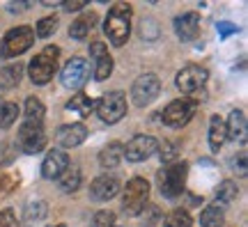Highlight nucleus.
<instances>
[{
	"label": "nucleus",
	"instance_id": "6",
	"mask_svg": "<svg viewBox=\"0 0 248 227\" xmlns=\"http://www.w3.org/2000/svg\"><path fill=\"white\" fill-rule=\"evenodd\" d=\"M94 110H97L99 120L104 124H115L126 115V96H124V92H120V90L108 92V94H104L97 104H94Z\"/></svg>",
	"mask_w": 248,
	"mask_h": 227
},
{
	"label": "nucleus",
	"instance_id": "36",
	"mask_svg": "<svg viewBox=\"0 0 248 227\" xmlns=\"http://www.w3.org/2000/svg\"><path fill=\"white\" fill-rule=\"evenodd\" d=\"M32 7V2H7V9L9 12H23V9Z\"/></svg>",
	"mask_w": 248,
	"mask_h": 227
},
{
	"label": "nucleus",
	"instance_id": "29",
	"mask_svg": "<svg viewBox=\"0 0 248 227\" xmlns=\"http://www.w3.org/2000/svg\"><path fill=\"white\" fill-rule=\"evenodd\" d=\"M18 106L12 104V101H7V104H0V129H9L12 124L16 122L18 117Z\"/></svg>",
	"mask_w": 248,
	"mask_h": 227
},
{
	"label": "nucleus",
	"instance_id": "34",
	"mask_svg": "<svg viewBox=\"0 0 248 227\" xmlns=\"http://www.w3.org/2000/svg\"><path fill=\"white\" fill-rule=\"evenodd\" d=\"M0 227H16V213L12 209L0 211Z\"/></svg>",
	"mask_w": 248,
	"mask_h": 227
},
{
	"label": "nucleus",
	"instance_id": "17",
	"mask_svg": "<svg viewBox=\"0 0 248 227\" xmlns=\"http://www.w3.org/2000/svg\"><path fill=\"white\" fill-rule=\"evenodd\" d=\"M67 166H69L67 154L62 149H53V151L46 154L44 163H42V175H44V179H58L67 170Z\"/></svg>",
	"mask_w": 248,
	"mask_h": 227
},
{
	"label": "nucleus",
	"instance_id": "8",
	"mask_svg": "<svg viewBox=\"0 0 248 227\" xmlns=\"http://www.w3.org/2000/svg\"><path fill=\"white\" fill-rule=\"evenodd\" d=\"M161 92V80L154 76V74H142L133 80L131 85V101L138 108H145L150 106Z\"/></svg>",
	"mask_w": 248,
	"mask_h": 227
},
{
	"label": "nucleus",
	"instance_id": "22",
	"mask_svg": "<svg viewBox=\"0 0 248 227\" xmlns=\"http://www.w3.org/2000/svg\"><path fill=\"white\" fill-rule=\"evenodd\" d=\"M94 23H97V14H83V16H78L74 23L69 26V37H74V39H85V37L90 35V30L94 28Z\"/></svg>",
	"mask_w": 248,
	"mask_h": 227
},
{
	"label": "nucleus",
	"instance_id": "15",
	"mask_svg": "<svg viewBox=\"0 0 248 227\" xmlns=\"http://www.w3.org/2000/svg\"><path fill=\"white\" fill-rule=\"evenodd\" d=\"M55 138H58V145L64 149H71V147H78L83 145V140L88 138V129H85V124H62L58 133H55Z\"/></svg>",
	"mask_w": 248,
	"mask_h": 227
},
{
	"label": "nucleus",
	"instance_id": "12",
	"mask_svg": "<svg viewBox=\"0 0 248 227\" xmlns=\"http://www.w3.org/2000/svg\"><path fill=\"white\" fill-rule=\"evenodd\" d=\"M88 76H90V69H88V62L83 60V58H71L60 71V80L67 90L83 88Z\"/></svg>",
	"mask_w": 248,
	"mask_h": 227
},
{
	"label": "nucleus",
	"instance_id": "23",
	"mask_svg": "<svg viewBox=\"0 0 248 227\" xmlns=\"http://www.w3.org/2000/svg\"><path fill=\"white\" fill-rule=\"evenodd\" d=\"M23 78V67L21 64H7L5 69H0V88L2 90H12L16 88Z\"/></svg>",
	"mask_w": 248,
	"mask_h": 227
},
{
	"label": "nucleus",
	"instance_id": "3",
	"mask_svg": "<svg viewBox=\"0 0 248 227\" xmlns=\"http://www.w3.org/2000/svg\"><path fill=\"white\" fill-rule=\"evenodd\" d=\"M186 175H188V163L184 161H172L163 167V172L159 175V186L161 193L168 197V200H175L184 193V183H186Z\"/></svg>",
	"mask_w": 248,
	"mask_h": 227
},
{
	"label": "nucleus",
	"instance_id": "7",
	"mask_svg": "<svg viewBox=\"0 0 248 227\" xmlns=\"http://www.w3.org/2000/svg\"><path fill=\"white\" fill-rule=\"evenodd\" d=\"M207 78H209V74L204 67H198V64H188L184 69L177 74V78H175V85L182 94H200L207 85Z\"/></svg>",
	"mask_w": 248,
	"mask_h": 227
},
{
	"label": "nucleus",
	"instance_id": "20",
	"mask_svg": "<svg viewBox=\"0 0 248 227\" xmlns=\"http://www.w3.org/2000/svg\"><path fill=\"white\" fill-rule=\"evenodd\" d=\"M80 182H83V175L78 166H67V170L58 177V186L64 193H76L80 188Z\"/></svg>",
	"mask_w": 248,
	"mask_h": 227
},
{
	"label": "nucleus",
	"instance_id": "24",
	"mask_svg": "<svg viewBox=\"0 0 248 227\" xmlns=\"http://www.w3.org/2000/svg\"><path fill=\"white\" fill-rule=\"evenodd\" d=\"M67 110H74V113H78L80 117H88V115L94 110V101H92L88 94L76 92V94L67 101Z\"/></svg>",
	"mask_w": 248,
	"mask_h": 227
},
{
	"label": "nucleus",
	"instance_id": "1",
	"mask_svg": "<svg viewBox=\"0 0 248 227\" xmlns=\"http://www.w3.org/2000/svg\"><path fill=\"white\" fill-rule=\"evenodd\" d=\"M104 30H106V35L113 46L126 44V42H129V35H131V5L115 2V5L110 7V12H108Z\"/></svg>",
	"mask_w": 248,
	"mask_h": 227
},
{
	"label": "nucleus",
	"instance_id": "19",
	"mask_svg": "<svg viewBox=\"0 0 248 227\" xmlns=\"http://www.w3.org/2000/svg\"><path fill=\"white\" fill-rule=\"evenodd\" d=\"M124 158V145L122 142H108L106 147L99 151V166L101 167H117Z\"/></svg>",
	"mask_w": 248,
	"mask_h": 227
},
{
	"label": "nucleus",
	"instance_id": "35",
	"mask_svg": "<svg viewBox=\"0 0 248 227\" xmlns=\"http://www.w3.org/2000/svg\"><path fill=\"white\" fill-rule=\"evenodd\" d=\"M216 28H218L221 37H228V35H234V32H239V28L232 26V23H225V21H218V23H216Z\"/></svg>",
	"mask_w": 248,
	"mask_h": 227
},
{
	"label": "nucleus",
	"instance_id": "21",
	"mask_svg": "<svg viewBox=\"0 0 248 227\" xmlns=\"http://www.w3.org/2000/svg\"><path fill=\"white\" fill-rule=\"evenodd\" d=\"M225 122H223L218 115H212V120H209V147L212 151H218V149L225 145Z\"/></svg>",
	"mask_w": 248,
	"mask_h": 227
},
{
	"label": "nucleus",
	"instance_id": "30",
	"mask_svg": "<svg viewBox=\"0 0 248 227\" xmlns=\"http://www.w3.org/2000/svg\"><path fill=\"white\" fill-rule=\"evenodd\" d=\"M191 225H193V220H191V216H188L186 209L170 211L166 223H163V227H191Z\"/></svg>",
	"mask_w": 248,
	"mask_h": 227
},
{
	"label": "nucleus",
	"instance_id": "27",
	"mask_svg": "<svg viewBox=\"0 0 248 227\" xmlns=\"http://www.w3.org/2000/svg\"><path fill=\"white\" fill-rule=\"evenodd\" d=\"M223 223H225V216H223L221 207H207L200 211V225L202 227H221Z\"/></svg>",
	"mask_w": 248,
	"mask_h": 227
},
{
	"label": "nucleus",
	"instance_id": "5",
	"mask_svg": "<svg viewBox=\"0 0 248 227\" xmlns=\"http://www.w3.org/2000/svg\"><path fill=\"white\" fill-rule=\"evenodd\" d=\"M147 200H150V182L142 177H133L122 193V209L131 216H138L147 207Z\"/></svg>",
	"mask_w": 248,
	"mask_h": 227
},
{
	"label": "nucleus",
	"instance_id": "13",
	"mask_svg": "<svg viewBox=\"0 0 248 227\" xmlns=\"http://www.w3.org/2000/svg\"><path fill=\"white\" fill-rule=\"evenodd\" d=\"M120 188L122 186H120V179L115 175H101L90 183V197L94 202L113 200L117 193H120Z\"/></svg>",
	"mask_w": 248,
	"mask_h": 227
},
{
	"label": "nucleus",
	"instance_id": "25",
	"mask_svg": "<svg viewBox=\"0 0 248 227\" xmlns=\"http://www.w3.org/2000/svg\"><path fill=\"white\" fill-rule=\"evenodd\" d=\"M23 115H26V122H32V124H42L44 120V104L37 99V96H28L26 99V108H23Z\"/></svg>",
	"mask_w": 248,
	"mask_h": 227
},
{
	"label": "nucleus",
	"instance_id": "16",
	"mask_svg": "<svg viewBox=\"0 0 248 227\" xmlns=\"http://www.w3.org/2000/svg\"><path fill=\"white\" fill-rule=\"evenodd\" d=\"M175 32L182 42H193L200 32V14L186 12V14L175 16Z\"/></svg>",
	"mask_w": 248,
	"mask_h": 227
},
{
	"label": "nucleus",
	"instance_id": "28",
	"mask_svg": "<svg viewBox=\"0 0 248 227\" xmlns=\"http://www.w3.org/2000/svg\"><path fill=\"white\" fill-rule=\"evenodd\" d=\"M237 195H239V188H237V183L234 182H223L218 188H216V202L218 204H232V202L237 200ZM216 204V207H218Z\"/></svg>",
	"mask_w": 248,
	"mask_h": 227
},
{
	"label": "nucleus",
	"instance_id": "32",
	"mask_svg": "<svg viewBox=\"0 0 248 227\" xmlns=\"http://www.w3.org/2000/svg\"><path fill=\"white\" fill-rule=\"evenodd\" d=\"M92 227H120L115 216L110 211H99L97 216L92 218Z\"/></svg>",
	"mask_w": 248,
	"mask_h": 227
},
{
	"label": "nucleus",
	"instance_id": "38",
	"mask_svg": "<svg viewBox=\"0 0 248 227\" xmlns=\"http://www.w3.org/2000/svg\"><path fill=\"white\" fill-rule=\"evenodd\" d=\"M58 227H67V225H58Z\"/></svg>",
	"mask_w": 248,
	"mask_h": 227
},
{
	"label": "nucleus",
	"instance_id": "2",
	"mask_svg": "<svg viewBox=\"0 0 248 227\" xmlns=\"http://www.w3.org/2000/svg\"><path fill=\"white\" fill-rule=\"evenodd\" d=\"M58 58H60V48L58 46H46L42 53H37L35 58L30 60V67H28L30 69L28 71L30 80L35 85H46L58 71Z\"/></svg>",
	"mask_w": 248,
	"mask_h": 227
},
{
	"label": "nucleus",
	"instance_id": "10",
	"mask_svg": "<svg viewBox=\"0 0 248 227\" xmlns=\"http://www.w3.org/2000/svg\"><path fill=\"white\" fill-rule=\"evenodd\" d=\"M18 145L26 154H39L46 147V131L42 124L26 122L18 129Z\"/></svg>",
	"mask_w": 248,
	"mask_h": 227
},
{
	"label": "nucleus",
	"instance_id": "33",
	"mask_svg": "<svg viewBox=\"0 0 248 227\" xmlns=\"http://www.w3.org/2000/svg\"><path fill=\"white\" fill-rule=\"evenodd\" d=\"M175 151H177V149H175V145H172V142H168V140H163V142L159 145V154H161V161H163V163H172Z\"/></svg>",
	"mask_w": 248,
	"mask_h": 227
},
{
	"label": "nucleus",
	"instance_id": "26",
	"mask_svg": "<svg viewBox=\"0 0 248 227\" xmlns=\"http://www.w3.org/2000/svg\"><path fill=\"white\" fill-rule=\"evenodd\" d=\"M46 218V202L44 200H30L23 209V220L26 223H39Z\"/></svg>",
	"mask_w": 248,
	"mask_h": 227
},
{
	"label": "nucleus",
	"instance_id": "11",
	"mask_svg": "<svg viewBox=\"0 0 248 227\" xmlns=\"http://www.w3.org/2000/svg\"><path fill=\"white\" fill-rule=\"evenodd\" d=\"M159 149V140L152 136H136L124 145V158L131 163H140L145 158H150Z\"/></svg>",
	"mask_w": 248,
	"mask_h": 227
},
{
	"label": "nucleus",
	"instance_id": "9",
	"mask_svg": "<svg viewBox=\"0 0 248 227\" xmlns=\"http://www.w3.org/2000/svg\"><path fill=\"white\" fill-rule=\"evenodd\" d=\"M198 110V104L193 99H177V101H170L168 108L163 110V124L172 126V129H182L191 122V117Z\"/></svg>",
	"mask_w": 248,
	"mask_h": 227
},
{
	"label": "nucleus",
	"instance_id": "14",
	"mask_svg": "<svg viewBox=\"0 0 248 227\" xmlns=\"http://www.w3.org/2000/svg\"><path fill=\"white\" fill-rule=\"evenodd\" d=\"M90 55H92V62H94V78L106 80L113 74V58H110L106 44L104 42H94L90 46Z\"/></svg>",
	"mask_w": 248,
	"mask_h": 227
},
{
	"label": "nucleus",
	"instance_id": "18",
	"mask_svg": "<svg viewBox=\"0 0 248 227\" xmlns=\"http://www.w3.org/2000/svg\"><path fill=\"white\" fill-rule=\"evenodd\" d=\"M225 136L237 142V145H244L246 142V136H248V129H246V115L244 110H232L228 122H225Z\"/></svg>",
	"mask_w": 248,
	"mask_h": 227
},
{
	"label": "nucleus",
	"instance_id": "4",
	"mask_svg": "<svg viewBox=\"0 0 248 227\" xmlns=\"http://www.w3.org/2000/svg\"><path fill=\"white\" fill-rule=\"evenodd\" d=\"M35 44V32L32 28L28 26H18V28H12L7 35L2 37L0 42V58H18L21 53H26L30 46Z\"/></svg>",
	"mask_w": 248,
	"mask_h": 227
},
{
	"label": "nucleus",
	"instance_id": "37",
	"mask_svg": "<svg viewBox=\"0 0 248 227\" xmlns=\"http://www.w3.org/2000/svg\"><path fill=\"white\" fill-rule=\"evenodd\" d=\"M62 7L67 9V12H78V9H85V2L74 0V2H62Z\"/></svg>",
	"mask_w": 248,
	"mask_h": 227
},
{
	"label": "nucleus",
	"instance_id": "31",
	"mask_svg": "<svg viewBox=\"0 0 248 227\" xmlns=\"http://www.w3.org/2000/svg\"><path fill=\"white\" fill-rule=\"evenodd\" d=\"M58 26H60L58 16H46V18H42V21H37V37H42V39L51 37L55 30H58Z\"/></svg>",
	"mask_w": 248,
	"mask_h": 227
}]
</instances>
